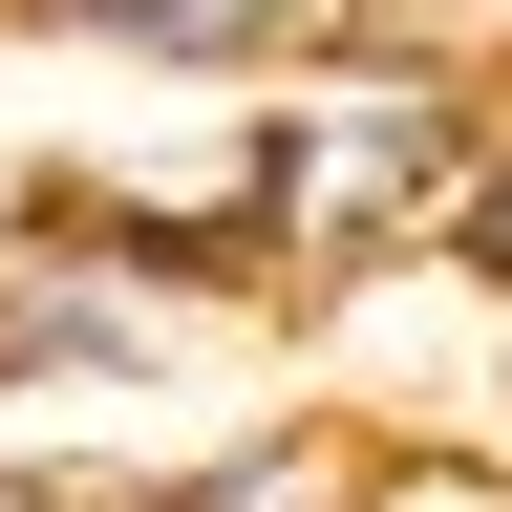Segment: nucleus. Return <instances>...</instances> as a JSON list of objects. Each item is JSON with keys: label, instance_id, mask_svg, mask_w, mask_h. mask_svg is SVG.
Listing matches in <instances>:
<instances>
[{"label": "nucleus", "instance_id": "1", "mask_svg": "<svg viewBox=\"0 0 512 512\" xmlns=\"http://www.w3.org/2000/svg\"><path fill=\"white\" fill-rule=\"evenodd\" d=\"M491 107H512L491 64H427V43H320L278 86H235L278 320L320 278H363V256H448V214H470V171H491Z\"/></svg>", "mask_w": 512, "mask_h": 512}, {"label": "nucleus", "instance_id": "2", "mask_svg": "<svg viewBox=\"0 0 512 512\" xmlns=\"http://www.w3.org/2000/svg\"><path fill=\"white\" fill-rule=\"evenodd\" d=\"M342 512H512V470H491V448H448V427H363Z\"/></svg>", "mask_w": 512, "mask_h": 512}, {"label": "nucleus", "instance_id": "3", "mask_svg": "<svg viewBox=\"0 0 512 512\" xmlns=\"http://www.w3.org/2000/svg\"><path fill=\"white\" fill-rule=\"evenodd\" d=\"M448 448H491V470H512V278H491V342H470V406H448Z\"/></svg>", "mask_w": 512, "mask_h": 512}, {"label": "nucleus", "instance_id": "4", "mask_svg": "<svg viewBox=\"0 0 512 512\" xmlns=\"http://www.w3.org/2000/svg\"><path fill=\"white\" fill-rule=\"evenodd\" d=\"M448 256H470V278H512V107H491V171H470V214H448Z\"/></svg>", "mask_w": 512, "mask_h": 512}, {"label": "nucleus", "instance_id": "5", "mask_svg": "<svg viewBox=\"0 0 512 512\" xmlns=\"http://www.w3.org/2000/svg\"><path fill=\"white\" fill-rule=\"evenodd\" d=\"M0 512H64V491H22V470H0Z\"/></svg>", "mask_w": 512, "mask_h": 512}]
</instances>
